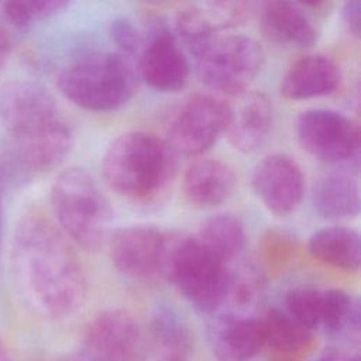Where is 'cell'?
Listing matches in <instances>:
<instances>
[{
	"mask_svg": "<svg viewBox=\"0 0 361 361\" xmlns=\"http://www.w3.org/2000/svg\"><path fill=\"white\" fill-rule=\"evenodd\" d=\"M10 265L16 282L42 316L65 319L78 312L87 295L83 267L55 221L38 210L16 223Z\"/></svg>",
	"mask_w": 361,
	"mask_h": 361,
	"instance_id": "1",
	"label": "cell"
},
{
	"mask_svg": "<svg viewBox=\"0 0 361 361\" xmlns=\"http://www.w3.org/2000/svg\"><path fill=\"white\" fill-rule=\"evenodd\" d=\"M0 123L8 134L4 155L27 180L58 168L73 144L54 94L31 80L0 86Z\"/></svg>",
	"mask_w": 361,
	"mask_h": 361,
	"instance_id": "2",
	"label": "cell"
},
{
	"mask_svg": "<svg viewBox=\"0 0 361 361\" xmlns=\"http://www.w3.org/2000/svg\"><path fill=\"white\" fill-rule=\"evenodd\" d=\"M175 168V152L169 144L145 131L120 134L102 159L109 188L133 200H148L165 190Z\"/></svg>",
	"mask_w": 361,
	"mask_h": 361,
	"instance_id": "3",
	"label": "cell"
},
{
	"mask_svg": "<svg viewBox=\"0 0 361 361\" xmlns=\"http://www.w3.org/2000/svg\"><path fill=\"white\" fill-rule=\"evenodd\" d=\"M59 92L89 111H114L134 90V73L123 55L102 49L75 52L56 75Z\"/></svg>",
	"mask_w": 361,
	"mask_h": 361,
	"instance_id": "4",
	"label": "cell"
},
{
	"mask_svg": "<svg viewBox=\"0 0 361 361\" xmlns=\"http://www.w3.org/2000/svg\"><path fill=\"white\" fill-rule=\"evenodd\" d=\"M49 197L55 223L69 241L86 251H96L109 240L113 212L86 169L72 166L59 172Z\"/></svg>",
	"mask_w": 361,
	"mask_h": 361,
	"instance_id": "5",
	"label": "cell"
},
{
	"mask_svg": "<svg viewBox=\"0 0 361 361\" xmlns=\"http://www.w3.org/2000/svg\"><path fill=\"white\" fill-rule=\"evenodd\" d=\"M230 265L207 250L196 235L166 234L161 276H165L197 310L214 313L224 305Z\"/></svg>",
	"mask_w": 361,
	"mask_h": 361,
	"instance_id": "6",
	"label": "cell"
},
{
	"mask_svg": "<svg viewBox=\"0 0 361 361\" xmlns=\"http://www.w3.org/2000/svg\"><path fill=\"white\" fill-rule=\"evenodd\" d=\"M193 55L200 82L228 94L243 93L257 78L265 59L261 44L243 34H220Z\"/></svg>",
	"mask_w": 361,
	"mask_h": 361,
	"instance_id": "7",
	"label": "cell"
},
{
	"mask_svg": "<svg viewBox=\"0 0 361 361\" xmlns=\"http://www.w3.org/2000/svg\"><path fill=\"white\" fill-rule=\"evenodd\" d=\"M302 148L324 164L358 168L360 131L345 114L330 109H309L296 120Z\"/></svg>",
	"mask_w": 361,
	"mask_h": 361,
	"instance_id": "8",
	"label": "cell"
},
{
	"mask_svg": "<svg viewBox=\"0 0 361 361\" xmlns=\"http://www.w3.org/2000/svg\"><path fill=\"white\" fill-rule=\"evenodd\" d=\"M228 118V103L212 94H195L173 118L168 144L173 152L200 155L226 134Z\"/></svg>",
	"mask_w": 361,
	"mask_h": 361,
	"instance_id": "9",
	"label": "cell"
},
{
	"mask_svg": "<svg viewBox=\"0 0 361 361\" xmlns=\"http://www.w3.org/2000/svg\"><path fill=\"white\" fill-rule=\"evenodd\" d=\"M166 234L151 226H128L109 237L110 259L124 276L149 281L161 275Z\"/></svg>",
	"mask_w": 361,
	"mask_h": 361,
	"instance_id": "10",
	"label": "cell"
},
{
	"mask_svg": "<svg viewBox=\"0 0 361 361\" xmlns=\"http://www.w3.org/2000/svg\"><path fill=\"white\" fill-rule=\"evenodd\" d=\"M254 193L264 207L278 217L293 213L305 193V176L299 164L286 154H269L254 168Z\"/></svg>",
	"mask_w": 361,
	"mask_h": 361,
	"instance_id": "11",
	"label": "cell"
},
{
	"mask_svg": "<svg viewBox=\"0 0 361 361\" xmlns=\"http://www.w3.org/2000/svg\"><path fill=\"white\" fill-rule=\"evenodd\" d=\"M138 71L142 80L154 90L175 93L189 79V62L176 37L165 25L152 28L138 54Z\"/></svg>",
	"mask_w": 361,
	"mask_h": 361,
	"instance_id": "12",
	"label": "cell"
},
{
	"mask_svg": "<svg viewBox=\"0 0 361 361\" xmlns=\"http://www.w3.org/2000/svg\"><path fill=\"white\" fill-rule=\"evenodd\" d=\"M250 8V4L241 1L188 4L176 11L175 32L189 52L195 54L206 42L220 35L221 30L235 27L247 20Z\"/></svg>",
	"mask_w": 361,
	"mask_h": 361,
	"instance_id": "13",
	"label": "cell"
},
{
	"mask_svg": "<svg viewBox=\"0 0 361 361\" xmlns=\"http://www.w3.org/2000/svg\"><path fill=\"white\" fill-rule=\"evenodd\" d=\"M138 344V324L123 309L100 312L89 323L85 333L86 350L102 361H127L134 357Z\"/></svg>",
	"mask_w": 361,
	"mask_h": 361,
	"instance_id": "14",
	"label": "cell"
},
{
	"mask_svg": "<svg viewBox=\"0 0 361 361\" xmlns=\"http://www.w3.org/2000/svg\"><path fill=\"white\" fill-rule=\"evenodd\" d=\"M209 340L217 361H250L265 344L262 320L221 313L210 324Z\"/></svg>",
	"mask_w": 361,
	"mask_h": 361,
	"instance_id": "15",
	"label": "cell"
},
{
	"mask_svg": "<svg viewBox=\"0 0 361 361\" xmlns=\"http://www.w3.org/2000/svg\"><path fill=\"white\" fill-rule=\"evenodd\" d=\"M259 27L264 37L281 47L307 48L317 41V25L306 6L275 0L261 6Z\"/></svg>",
	"mask_w": 361,
	"mask_h": 361,
	"instance_id": "16",
	"label": "cell"
},
{
	"mask_svg": "<svg viewBox=\"0 0 361 361\" xmlns=\"http://www.w3.org/2000/svg\"><path fill=\"white\" fill-rule=\"evenodd\" d=\"M272 123L274 109L271 100L259 92L244 93L235 106H230L226 135L235 149L252 152L265 142Z\"/></svg>",
	"mask_w": 361,
	"mask_h": 361,
	"instance_id": "17",
	"label": "cell"
},
{
	"mask_svg": "<svg viewBox=\"0 0 361 361\" xmlns=\"http://www.w3.org/2000/svg\"><path fill=\"white\" fill-rule=\"evenodd\" d=\"M341 82V71L334 59L323 54H309L296 59L281 80V93L289 100H305L333 93Z\"/></svg>",
	"mask_w": 361,
	"mask_h": 361,
	"instance_id": "18",
	"label": "cell"
},
{
	"mask_svg": "<svg viewBox=\"0 0 361 361\" xmlns=\"http://www.w3.org/2000/svg\"><path fill=\"white\" fill-rule=\"evenodd\" d=\"M182 186L189 203L196 207L212 209L231 196L235 188V175L223 161L202 158L186 169Z\"/></svg>",
	"mask_w": 361,
	"mask_h": 361,
	"instance_id": "19",
	"label": "cell"
},
{
	"mask_svg": "<svg viewBox=\"0 0 361 361\" xmlns=\"http://www.w3.org/2000/svg\"><path fill=\"white\" fill-rule=\"evenodd\" d=\"M314 210L327 220H348L360 213V186L350 171H334L319 176L312 189Z\"/></svg>",
	"mask_w": 361,
	"mask_h": 361,
	"instance_id": "20",
	"label": "cell"
},
{
	"mask_svg": "<svg viewBox=\"0 0 361 361\" xmlns=\"http://www.w3.org/2000/svg\"><path fill=\"white\" fill-rule=\"evenodd\" d=\"M307 250L324 265L343 271H358L361 264L360 234L351 227L330 226L314 231Z\"/></svg>",
	"mask_w": 361,
	"mask_h": 361,
	"instance_id": "21",
	"label": "cell"
},
{
	"mask_svg": "<svg viewBox=\"0 0 361 361\" xmlns=\"http://www.w3.org/2000/svg\"><path fill=\"white\" fill-rule=\"evenodd\" d=\"M196 238L227 265L235 261L245 247L244 226L233 214L209 217L199 227Z\"/></svg>",
	"mask_w": 361,
	"mask_h": 361,
	"instance_id": "22",
	"label": "cell"
},
{
	"mask_svg": "<svg viewBox=\"0 0 361 361\" xmlns=\"http://www.w3.org/2000/svg\"><path fill=\"white\" fill-rule=\"evenodd\" d=\"M320 326L329 334H358L361 326L358 299L341 289L322 290Z\"/></svg>",
	"mask_w": 361,
	"mask_h": 361,
	"instance_id": "23",
	"label": "cell"
},
{
	"mask_svg": "<svg viewBox=\"0 0 361 361\" xmlns=\"http://www.w3.org/2000/svg\"><path fill=\"white\" fill-rule=\"evenodd\" d=\"M262 320L265 343L279 353H296L306 347L310 331L295 322L285 310L271 309Z\"/></svg>",
	"mask_w": 361,
	"mask_h": 361,
	"instance_id": "24",
	"label": "cell"
},
{
	"mask_svg": "<svg viewBox=\"0 0 361 361\" xmlns=\"http://www.w3.org/2000/svg\"><path fill=\"white\" fill-rule=\"evenodd\" d=\"M262 275L254 265H240L228 271L227 289L224 296V306L233 310H247L257 303L262 293Z\"/></svg>",
	"mask_w": 361,
	"mask_h": 361,
	"instance_id": "25",
	"label": "cell"
},
{
	"mask_svg": "<svg viewBox=\"0 0 361 361\" xmlns=\"http://www.w3.org/2000/svg\"><path fill=\"white\" fill-rule=\"evenodd\" d=\"M68 7L63 0H10L1 4L4 18L16 28H28Z\"/></svg>",
	"mask_w": 361,
	"mask_h": 361,
	"instance_id": "26",
	"label": "cell"
},
{
	"mask_svg": "<svg viewBox=\"0 0 361 361\" xmlns=\"http://www.w3.org/2000/svg\"><path fill=\"white\" fill-rule=\"evenodd\" d=\"M322 289L295 288L285 296V312L310 333L320 327Z\"/></svg>",
	"mask_w": 361,
	"mask_h": 361,
	"instance_id": "27",
	"label": "cell"
},
{
	"mask_svg": "<svg viewBox=\"0 0 361 361\" xmlns=\"http://www.w3.org/2000/svg\"><path fill=\"white\" fill-rule=\"evenodd\" d=\"M152 331L157 340L168 350L182 351L189 345V331L182 320L171 306H159L152 317Z\"/></svg>",
	"mask_w": 361,
	"mask_h": 361,
	"instance_id": "28",
	"label": "cell"
},
{
	"mask_svg": "<svg viewBox=\"0 0 361 361\" xmlns=\"http://www.w3.org/2000/svg\"><path fill=\"white\" fill-rule=\"evenodd\" d=\"M109 34L114 45L118 48V54L123 55L124 58L140 54L142 41L135 25L130 20L124 17L114 18L110 23Z\"/></svg>",
	"mask_w": 361,
	"mask_h": 361,
	"instance_id": "29",
	"label": "cell"
},
{
	"mask_svg": "<svg viewBox=\"0 0 361 361\" xmlns=\"http://www.w3.org/2000/svg\"><path fill=\"white\" fill-rule=\"evenodd\" d=\"M341 17H343L344 25L347 27V31L351 35H354L355 38H360V35H361V3H360V0L345 1L341 8Z\"/></svg>",
	"mask_w": 361,
	"mask_h": 361,
	"instance_id": "30",
	"label": "cell"
},
{
	"mask_svg": "<svg viewBox=\"0 0 361 361\" xmlns=\"http://www.w3.org/2000/svg\"><path fill=\"white\" fill-rule=\"evenodd\" d=\"M11 54V39L10 35L7 34V31L0 27V76L8 62Z\"/></svg>",
	"mask_w": 361,
	"mask_h": 361,
	"instance_id": "31",
	"label": "cell"
},
{
	"mask_svg": "<svg viewBox=\"0 0 361 361\" xmlns=\"http://www.w3.org/2000/svg\"><path fill=\"white\" fill-rule=\"evenodd\" d=\"M6 185L0 179V258H1V248H3V197H4Z\"/></svg>",
	"mask_w": 361,
	"mask_h": 361,
	"instance_id": "32",
	"label": "cell"
},
{
	"mask_svg": "<svg viewBox=\"0 0 361 361\" xmlns=\"http://www.w3.org/2000/svg\"><path fill=\"white\" fill-rule=\"evenodd\" d=\"M0 361H11L10 355L7 353V348L4 347V343L0 338Z\"/></svg>",
	"mask_w": 361,
	"mask_h": 361,
	"instance_id": "33",
	"label": "cell"
},
{
	"mask_svg": "<svg viewBox=\"0 0 361 361\" xmlns=\"http://www.w3.org/2000/svg\"><path fill=\"white\" fill-rule=\"evenodd\" d=\"M162 361H183V360H180V358H178V357H168V358H165V360H162Z\"/></svg>",
	"mask_w": 361,
	"mask_h": 361,
	"instance_id": "34",
	"label": "cell"
},
{
	"mask_svg": "<svg viewBox=\"0 0 361 361\" xmlns=\"http://www.w3.org/2000/svg\"><path fill=\"white\" fill-rule=\"evenodd\" d=\"M347 361H360V357L358 355H354V357H351V358H348Z\"/></svg>",
	"mask_w": 361,
	"mask_h": 361,
	"instance_id": "35",
	"label": "cell"
},
{
	"mask_svg": "<svg viewBox=\"0 0 361 361\" xmlns=\"http://www.w3.org/2000/svg\"><path fill=\"white\" fill-rule=\"evenodd\" d=\"M319 361H329V360H319Z\"/></svg>",
	"mask_w": 361,
	"mask_h": 361,
	"instance_id": "36",
	"label": "cell"
}]
</instances>
